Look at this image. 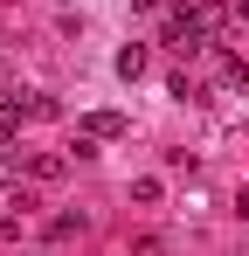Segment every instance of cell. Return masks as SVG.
<instances>
[{
	"mask_svg": "<svg viewBox=\"0 0 249 256\" xmlns=\"http://www.w3.org/2000/svg\"><path fill=\"white\" fill-rule=\"evenodd\" d=\"M132 7H146V14H152V7H166V0H132Z\"/></svg>",
	"mask_w": 249,
	"mask_h": 256,
	"instance_id": "9c48e42d",
	"label": "cell"
},
{
	"mask_svg": "<svg viewBox=\"0 0 249 256\" xmlns=\"http://www.w3.org/2000/svg\"><path fill=\"white\" fill-rule=\"evenodd\" d=\"M21 118H28L21 104H0V146H7V138H21Z\"/></svg>",
	"mask_w": 249,
	"mask_h": 256,
	"instance_id": "277c9868",
	"label": "cell"
},
{
	"mask_svg": "<svg viewBox=\"0 0 249 256\" xmlns=\"http://www.w3.org/2000/svg\"><path fill=\"white\" fill-rule=\"evenodd\" d=\"M222 21H228V7H214V0L180 7V14H166V42L180 48V56H194V48H208L214 35H222Z\"/></svg>",
	"mask_w": 249,
	"mask_h": 256,
	"instance_id": "6da1fadb",
	"label": "cell"
},
{
	"mask_svg": "<svg viewBox=\"0 0 249 256\" xmlns=\"http://www.w3.org/2000/svg\"><path fill=\"white\" fill-rule=\"evenodd\" d=\"M118 132H124L118 111H90V118H83V138H118Z\"/></svg>",
	"mask_w": 249,
	"mask_h": 256,
	"instance_id": "7a4b0ae2",
	"label": "cell"
},
{
	"mask_svg": "<svg viewBox=\"0 0 249 256\" xmlns=\"http://www.w3.org/2000/svg\"><path fill=\"white\" fill-rule=\"evenodd\" d=\"M138 256H166V242H160V236H146V242H138Z\"/></svg>",
	"mask_w": 249,
	"mask_h": 256,
	"instance_id": "52a82bcc",
	"label": "cell"
},
{
	"mask_svg": "<svg viewBox=\"0 0 249 256\" xmlns=\"http://www.w3.org/2000/svg\"><path fill=\"white\" fill-rule=\"evenodd\" d=\"M228 14H236V21H249V0H236V7H228Z\"/></svg>",
	"mask_w": 249,
	"mask_h": 256,
	"instance_id": "ba28073f",
	"label": "cell"
},
{
	"mask_svg": "<svg viewBox=\"0 0 249 256\" xmlns=\"http://www.w3.org/2000/svg\"><path fill=\"white\" fill-rule=\"evenodd\" d=\"M118 76H124V84H138V76H146V48H138V42L118 48Z\"/></svg>",
	"mask_w": 249,
	"mask_h": 256,
	"instance_id": "3957f363",
	"label": "cell"
},
{
	"mask_svg": "<svg viewBox=\"0 0 249 256\" xmlns=\"http://www.w3.org/2000/svg\"><path fill=\"white\" fill-rule=\"evenodd\" d=\"M132 201H138V208H152V201H160V180H152V173H146V180H132Z\"/></svg>",
	"mask_w": 249,
	"mask_h": 256,
	"instance_id": "8992f818",
	"label": "cell"
},
{
	"mask_svg": "<svg viewBox=\"0 0 249 256\" xmlns=\"http://www.w3.org/2000/svg\"><path fill=\"white\" fill-rule=\"evenodd\" d=\"M62 166H70V160H56V152H42V160H35L28 173H35V180H62Z\"/></svg>",
	"mask_w": 249,
	"mask_h": 256,
	"instance_id": "5b68a950",
	"label": "cell"
}]
</instances>
